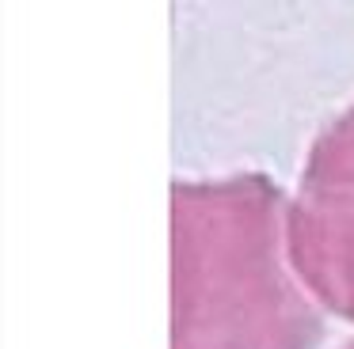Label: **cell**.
I'll return each instance as SVG.
<instances>
[{"label":"cell","mask_w":354,"mask_h":349,"mask_svg":"<svg viewBox=\"0 0 354 349\" xmlns=\"http://www.w3.org/2000/svg\"><path fill=\"white\" fill-rule=\"evenodd\" d=\"M290 194L263 171L171 182V349H320L324 308L286 247Z\"/></svg>","instance_id":"6da1fadb"},{"label":"cell","mask_w":354,"mask_h":349,"mask_svg":"<svg viewBox=\"0 0 354 349\" xmlns=\"http://www.w3.org/2000/svg\"><path fill=\"white\" fill-rule=\"evenodd\" d=\"M339 349H354V338H351V341H343V346H339Z\"/></svg>","instance_id":"3957f363"},{"label":"cell","mask_w":354,"mask_h":349,"mask_svg":"<svg viewBox=\"0 0 354 349\" xmlns=\"http://www.w3.org/2000/svg\"><path fill=\"white\" fill-rule=\"evenodd\" d=\"M286 247L316 303L354 323V103L308 144L286 209Z\"/></svg>","instance_id":"7a4b0ae2"}]
</instances>
